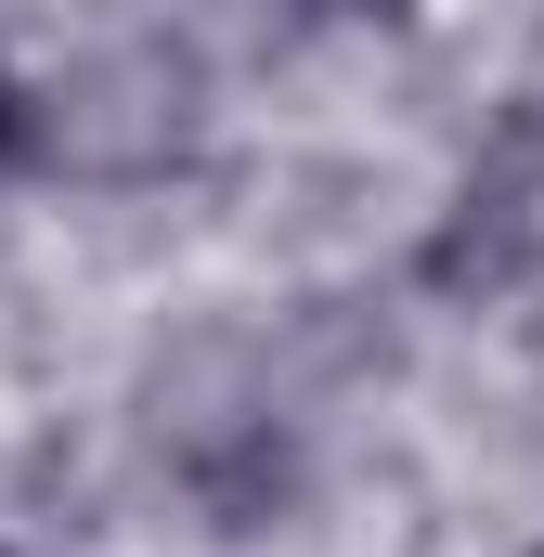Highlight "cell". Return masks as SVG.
Returning a JSON list of instances; mask_svg holds the SVG:
<instances>
[{
	"label": "cell",
	"mask_w": 544,
	"mask_h": 557,
	"mask_svg": "<svg viewBox=\"0 0 544 557\" xmlns=\"http://www.w3.org/2000/svg\"><path fill=\"white\" fill-rule=\"evenodd\" d=\"M182 143H195V65L156 52V39L91 52L39 91V156L78 169V182H156Z\"/></svg>",
	"instance_id": "1"
},
{
	"label": "cell",
	"mask_w": 544,
	"mask_h": 557,
	"mask_svg": "<svg viewBox=\"0 0 544 557\" xmlns=\"http://www.w3.org/2000/svg\"><path fill=\"white\" fill-rule=\"evenodd\" d=\"M532 260H544V208H532V182H506V169L467 182L454 221L428 234V285H441V298H506Z\"/></svg>",
	"instance_id": "2"
},
{
	"label": "cell",
	"mask_w": 544,
	"mask_h": 557,
	"mask_svg": "<svg viewBox=\"0 0 544 557\" xmlns=\"http://www.w3.org/2000/svg\"><path fill=\"white\" fill-rule=\"evenodd\" d=\"M26 156H39V91L0 65V169H26Z\"/></svg>",
	"instance_id": "3"
},
{
	"label": "cell",
	"mask_w": 544,
	"mask_h": 557,
	"mask_svg": "<svg viewBox=\"0 0 544 557\" xmlns=\"http://www.w3.org/2000/svg\"><path fill=\"white\" fill-rule=\"evenodd\" d=\"M311 13H337V26H403L415 0H311Z\"/></svg>",
	"instance_id": "4"
},
{
	"label": "cell",
	"mask_w": 544,
	"mask_h": 557,
	"mask_svg": "<svg viewBox=\"0 0 544 557\" xmlns=\"http://www.w3.org/2000/svg\"><path fill=\"white\" fill-rule=\"evenodd\" d=\"M532 557H544V545H532Z\"/></svg>",
	"instance_id": "5"
}]
</instances>
